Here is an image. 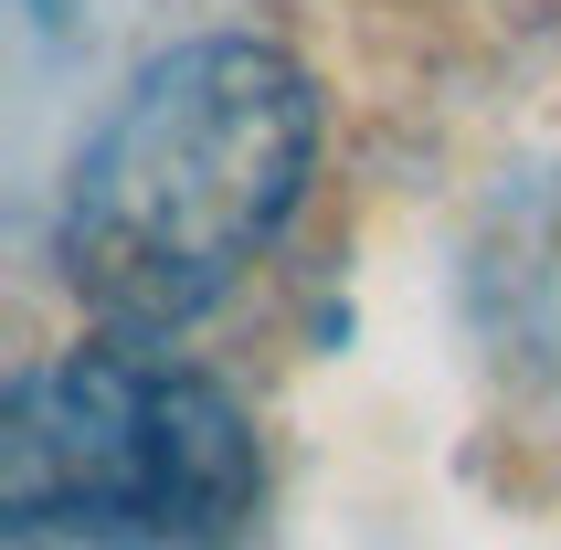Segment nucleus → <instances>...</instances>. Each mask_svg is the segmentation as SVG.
Returning <instances> with one entry per match:
<instances>
[{
  "label": "nucleus",
  "instance_id": "obj_1",
  "mask_svg": "<svg viewBox=\"0 0 561 550\" xmlns=\"http://www.w3.org/2000/svg\"><path fill=\"white\" fill-rule=\"evenodd\" d=\"M318 159V85L265 32H202L127 75L64 170L54 265L117 329H181L244 286Z\"/></svg>",
  "mask_w": 561,
  "mask_h": 550
},
{
  "label": "nucleus",
  "instance_id": "obj_2",
  "mask_svg": "<svg viewBox=\"0 0 561 550\" xmlns=\"http://www.w3.org/2000/svg\"><path fill=\"white\" fill-rule=\"evenodd\" d=\"M265 445L213 370L95 339L11 381L0 519L11 550H244Z\"/></svg>",
  "mask_w": 561,
  "mask_h": 550
},
{
  "label": "nucleus",
  "instance_id": "obj_3",
  "mask_svg": "<svg viewBox=\"0 0 561 550\" xmlns=\"http://www.w3.org/2000/svg\"><path fill=\"white\" fill-rule=\"evenodd\" d=\"M467 318L519 402H561V170H530L488 202L467 244Z\"/></svg>",
  "mask_w": 561,
  "mask_h": 550
}]
</instances>
